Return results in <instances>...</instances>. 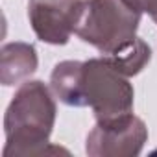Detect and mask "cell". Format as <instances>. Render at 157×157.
I'll return each instance as SVG.
<instances>
[{
    "label": "cell",
    "instance_id": "ba28073f",
    "mask_svg": "<svg viewBox=\"0 0 157 157\" xmlns=\"http://www.w3.org/2000/svg\"><path fill=\"white\" fill-rule=\"evenodd\" d=\"M120 74L131 78L137 76L144 70V67L150 63L151 59V48L146 41H142L140 37L131 39L129 43H126L124 46H120L118 50H115L113 54L104 56Z\"/></svg>",
    "mask_w": 157,
    "mask_h": 157
},
{
    "label": "cell",
    "instance_id": "3957f363",
    "mask_svg": "<svg viewBox=\"0 0 157 157\" xmlns=\"http://www.w3.org/2000/svg\"><path fill=\"white\" fill-rule=\"evenodd\" d=\"M83 93L96 122H113L133 113L135 91L129 78L120 74L104 56L83 61Z\"/></svg>",
    "mask_w": 157,
    "mask_h": 157
},
{
    "label": "cell",
    "instance_id": "277c9868",
    "mask_svg": "<svg viewBox=\"0 0 157 157\" xmlns=\"http://www.w3.org/2000/svg\"><path fill=\"white\" fill-rule=\"evenodd\" d=\"M148 142V128L133 113L113 122H96L85 140L89 157H135Z\"/></svg>",
    "mask_w": 157,
    "mask_h": 157
},
{
    "label": "cell",
    "instance_id": "6da1fadb",
    "mask_svg": "<svg viewBox=\"0 0 157 157\" xmlns=\"http://www.w3.org/2000/svg\"><path fill=\"white\" fill-rule=\"evenodd\" d=\"M56 100L50 87L41 80L24 82L4 115L6 146L4 157H33L48 153H65L68 150L50 144L56 124Z\"/></svg>",
    "mask_w": 157,
    "mask_h": 157
},
{
    "label": "cell",
    "instance_id": "8992f818",
    "mask_svg": "<svg viewBox=\"0 0 157 157\" xmlns=\"http://www.w3.org/2000/svg\"><path fill=\"white\" fill-rule=\"evenodd\" d=\"M39 67L37 50L30 43L15 41L0 48V83L4 87L22 85Z\"/></svg>",
    "mask_w": 157,
    "mask_h": 157
},
{
    "label": "cell",
    "instance_id": "52a82bcc",
    "mask_svg": "<svg viewBox=\"0 0 157 157\" xmlns=\"http://www.w3.org/2000/svg\"><path fill=\"white\" fill-rule=\"evenodd\" d=\"M54 96L70 107H87L83 93V61H61L50 74Z\"/></svg>",
    "mask_w": 157,
    "mask_h": 157
},
{
    "label": "cell",
    "instance_id": "9c48e42d",
    "mask_svg": "<svg viewBox=\"0 0 157 157\" xmlns=\"http://www.w3.org/2000/svg\"><path fill=\"white\" fill-rule=\"evenodd\" d=\"M122 2L140 15H150L151 21L157 24V0H122Z\"/></svg>",
    "mask_w": 157,
    "mask_h": 157
},
{
    "label": "cell",
    "instance_id": "5b68a950",
    "mask_svg": "<svg viewBox=\"0 0 157 157\" xmlns=\"http://www.w3.org/2000/svg\"><path fill=\"white\" fill-rule=\"evenodd\" d=\"M82 0H30L28 19L39 41L63 46L76 33Z\"/></svg>",
    "mask_w": 157,
    "mask_h": 157
},
{
    "label": "cell",
    "instance_id": "7a4b0ae2",
    "mask_svg": "<svg viewBox=\"0 0 157 157\" xmlns=\"http://www.w3.org/2000/svg\"><path fill=\"white\" fill-rule=\"evenodd\" d=\"M140 17L122 0H82L76 35L107 56L137 37Z\"/></svg>",
    "mask_w": 157,
    "mask_h": 157
}]
</instances>
